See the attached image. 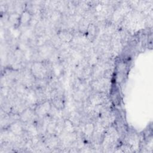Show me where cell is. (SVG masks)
<instances>
[{
	"instance_id": "obj_1",
	"label": "cell",
	"mask_w": 153,
	"mask_h": 153,
	"mask_svg": "<svg viewBox=\"0 0 153 153\" xmlns=\"http://www.w3.org/2000/svg\"><path fill=\"white\" fill-rule=\"evenodd\" d=\"M50 108V104L49 103H46L41 105L39 107H38V114H40V115H44L45 113H46L49 110Z\"/></svg>"
}]
</instances>
